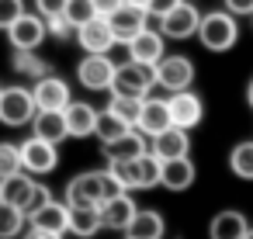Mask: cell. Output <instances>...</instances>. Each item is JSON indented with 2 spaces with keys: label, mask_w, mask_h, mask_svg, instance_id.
Here are the masks:
<instances>
[{
  "label": "cell",
  "mask_w": 253,
  "mask_h": 239,
  "mask_svg": "<svg viewBox=\"0 0 253 239\" xmlns=\"http://www.w3.org/2000/svg\"><path fill=\"white\" fill-rule=\"evenodd\" d=\"M25 239H63V232H49V229L28 225V236H25Z\"/></svg>",
  "instance_id": "obj_41"
},
{
  "label": "cell",
  "mask_w": 253,
  "mask_h": 239,
  "mask_svg": "<svg viewBox=\"0 0 253 239\" xmlns=\"http://www.w3.org/2000/svg\"><path fill=\"white\" fill-rule=\"evenodd\" d=\"M25 14V0H0V28H11L18 18Z\"/></svg>",
  "instance_id": "obj_35"
},
{
  "label": "cell",
  "mask_w": 253,
  "mask_h": 239,
  "mask_svg": "<svg viewBox=\"0 0 253 239\" xmlns=\"http://www.w3.org/2000/svg\"><path fill=\"white\" fill-rule=\"evenodd\" d=\"M97 229H101L97 204H70V232L73 236H94Z\"/></svg>",
  "instance_id": "obj_25"
},
{
  "label": "cell",
  "mask_w": 253,
  "mask_h": 239,
  "mask_svg": "<svg viewBox=\"0 0 253 239\" xmlns=\"http://www.w3.org/2000/svg\"><path fill=\"white\" fill-rule=\"evenodd\" d=\"M173 121H170V104L167 101H160V97H149V101H142V111H139V121H135V132H142V135H160L163 128H170Z\"/></svg>",
  "instance_id": "obj_17"
},
{
  "label": "cell",
  "mask_w": 253,
  "mask_h": 239,
  "mask_svg": "<svg viewBox=\"0 0 253 239\" xmlns=\"http://www.w3.org/2000/svg\"><path fill=\"white\" fill-rule=\"evenodd\" d=\"M246 101H250V108H253V83H250V90H246Z\"/></svg>",
  "instance_id": "obj_43"
},
{
  "label": "cell",
  "mask_w": 253,
  "mask_h": 239,
  "mask_svg": "<svg viewBox=\"0 0 253 239\" xmlns=\"http://www.w3.org/2000/svg\"><path fill=\"white\" fill-rule=\"evenodd\" d=\"M111 173L122 180L125 191H149L160 184V156L153 149H146L142 156L135 159H122V163H111Z\"/></svg>",
  "instance_id": "obj_2"
},
{
  "label": "cell",
  "mask_w": 253,
  "mask_h": 239,
  "mask_svg": "<svg viewBox=\"0 0 253 239\" xmlns=\"http://www.w3.org/2000/svg\"><path fill=\"white\" fill-rule=\"evenodd\" d=\"M187 149H191V142H187V128L170 125V128H163L160 135H153V153H156L160 159H177V156H187Z\"/></svg>",
  "instance_id": "obj_21"
},
{
  "label": "cell",
  "mask_w": 253,
  "mask_h": 239,
  "mask_svg": "<svg viewBox=\"0 0 253 239\" xmlns=\"http://www.w3.org/2000/svg\"><path fill=\"white\" fill-rule=\"evenodd\" d=\"M167 104H170V121L177 128H194L205 118V104L194 90H173V97Z\"/></svg>",
  "instance_id": "obj_11"
},
{
  "label": "cell",
  "mask_w": 253,
  "mask_h": 239,
  "mask_svg": "<svg viewBox=\"0 0 253 239\" xmlns=\"http://www.w3.org/2000/svg\"><path fill=\"white\" fill-rule=\"evenodd\" d=\"M63 118H66V128H70V139H87V135H94L97 111H94L87 101H70V104L63 108Z\"/></svg>",
  "instance_id": "obj_18"
},
{
  "label": "cell",
  "mask_w": 253,
  "mask_h": 239,
  "mask_svg": "<svg viewBox=\"0 0 253 239\" xmlns=\"http://www.w3.org/2000/svg\"><path fill=\"white\" fill-rule=\"evenodd\" d=\"M146 153V139H142V132H125V135H118L115 142H104V156H108V163H122V159H135V156H142Z\"/></svg>",
  "instance_id": "obj_23"
},
{
  "label": "cell",
  "mask_w": 253,
  "mask_h": 239,
  "mask_svg": "<svg viewBox=\"0 0 253 239\" xmlns=\"http://www.w3.org/2000/svg\"><path fill=\"white\" fill-rule=\"evenodd\" d=\"M243 239H253V229H246V236H243Z\"/></svg>",
  "instance_id": "obj_45"
},
{
  "label": "cell",
  "mask_w": 253,
  "mask_h": 239,
  "mask_svg": "<svg viewBox=\"0 0 253 239\" xmlns=\"http://www.w3.org/2000/svg\"><path fill=\"white\" fill-rule=\"evenodd\" d=\"M153 87H156V66L139 63V59H128V63L115 66L111 94H135V97H146Z\"/></svg>",
  "instance_id": "obj_4"
},
{
  "label": "cell",
  "mask_w": 253,
  "mask_h": 239,
  "mask_svg": "<svg viewBox=\"0 0 253 239\" xmlns=\"http://www.w3.org/2000/svg\"><path fill=\"white\" fill-rule=\"evenodd\" d=\"M198 25H201V14L187 4V0H180V4H177L170 14L160 18L163 39H191V35H198Z\"/></svg>",
  "instance_id": "obj_10"
},
{
  "label": "cell",
  "mask_w": 253,
  "mask_h": 239,
  "mask_svg": "<svg viewBox=\"0 0 253 239\" xmlns=\"http://www.w3.org/2000/svg\"><path fill=\"white\" fill-rule=\"evenodd\" d=\"M125 132H132V125H128V121H122L115 111H101V115H97L94 135H97L101 142H115V139H118V135H125Z\"/></svg>",
  "instance_id": "obj_30"
},
{
  "label": "cell",
  "mask_w": 253,
  "mask_h": 239,
  "mask_svg": "<svg viewBox=\"0 0 253 239\" xmlns=\"http://www.w3.org/2000/svg\"><path fill=\"white\" fill-rule=\"evenodd\" d=\"M108 111H115L122 121H128V125L135 128V121H139V111H142V97H135V94H111V101H108Z\"/></svg>",
  "instance_id": "obj_29"
},
{
  "label": "cell",
  "mask_w": 253,
  "mask_h": 239,
  "mask_svg": "<svg viewBox=\"0 0 253 239\" xmlns=\"http://www.w3.org/2000/svg\"><path fill=\"white\" fill-rule=\"evenodd\" d=\"M35 11H39L42 18L63 14V11H66V0H35Z\"/></svg>",
  "instance_id": "obj_39"
},
{
  "label": "cell",
  "mask_w": 253,
  "mask_h": 239,
  "mask_svg": "<svg viewBox=\"0 0 253 239\" xmlns=\"http://www.w3.org/2000/svg\"><path fill=\"white\" fill-rule=\"evenodd\" d=\"M7 39L14 49H39L45 42V18L42 14H21L11 28H7Z\"/></svg>",
  "instance_id": "obj_12"
},
{
  "label": "cell",
  "mask_w": 253,
  "mask_h": 239,
  "mask_svg": "<svg viewBox=\"0 0 253 239\" xmlns=\"http://www.w3.org/2000/svg\"><path fill=\"white\" fill-rule=\"evenodd\" d=\"M45 32H52L56 39H70V35H77V28L70 25L66 14H52V18H45Z\"/></svg>",
  "instance_id": "obj_37"
},
{
  "label": "cell",
  "mask_w": 253,
  "mask_h": 239,
  "mask_svg": "<svg viewBox=\"0 0 253 239\" xmlns=\"http://www.w3.org/2000/svg\"><path fill=\"white\" fill-rule=\"evenodd\" d=\"M128 4H139V7H146V4H149V0H128Z\"/></svg>",
  "instance_id": "obj_44"
},
{
  "label": "cell",
  "mask_w": 253,
  "mask_h": 239,
  "mask_svg": "<svg viewBox=\"0 0 253 239\" xmlns=\"http://www.w3.org/2000/svg\"><path fill=\"white\" fill-rule=\"evenodd\" d=\"M191 80H194V66H191L187 56H163L156 63V83L163 90H170V94L173 90H187Z\"/></svg>",
  "instance_id": "obj_9"
},
{
  "label": "cell",
  "mask_w": 253,
  "mask_h": 239,
  "mask_svg": "<svg viewBox=\"0 0 253 239\" xmlns=\"http://www.w3.org/2000/svg\"><path fill=\"white\" fill-rule=\"evenodd\" d=\"M229 14H253V0H225Z\"/></svg>",
  "instance_id": "obj_40"
},
{
  "label": "cell",
  "mask_w": 253,
  "mask_h": 239,
  "mask_svg": "<svg viewBox=\"0 0 253 239\" xmlns=\"http://www.w3.org/2000/svg\"><path fill=\"white\" fill-rule=\"evenodd\" d=\"M25 225H28L25 211H21L18 204H11V201L0 198V239H14V236H21Z\"/></svg>",
  "instance_id": "obj_28"
},
{
  "label": "cell",
  "mask_w": 253,
  "mask_h": 239,
  "mask_svg": "<svg viewBox=\"0 0 253 239\" xmlns=\"http://www.w3.org/2000/svg\"><path fill=\"white\" fill-rule=\"evenodd\" d=\"M125 187H122V180L111 173V166L108 170H90V173H80V177H73L70 180V187H66V204H101V201H108V198H115V194H122Z\"/></svg>",
  "instance_id": "obj_1"
},
{
  "label": "cell",
  "mask_w": 253,
  "mask_h": 239,
  "mask_svg": "<svg viewBox=\"0 0 253 239\" xmlns=\"http://www.w3.org/2000/svg\"><path fill=\"white\" fill-rule=\"evenodd\" d=\"M73 39H77V42L84 45V52H108V49H111V45L118 42L104 14H94V18H90L87 25H80Z\"/></svg>",
  "instance_id": "obj_13"
},
{
  "label": "cell",
  "mask_w": 253,
  "mask_h": 239,
  "mask_svg": "<svg viewBox=\"0 0 253 239\" xmlns=\"http://www.w3.org/2000/svg\"><path fill=\"white\" fill-rule=\"evenodd\" d=\"M198 39H201V45H205L208 52H229V49L236 45V39H239V25H236L232 14L211 11V14H205L201 25H198Z\"/></svg>",
  "instance_id": "obj_3"
},
{
  "label": "cell",
  "mask_w": 253,
  "mask_h": 239,
  "mask_svg": "<svg viewBox=\"0 0 253 239\" xmlns=\"http://www.w3.org/2000/svg\"><path fill=\"white\" fill-rule=\"evenodd\" d=\"M39 104H35V94L25 90V87H4L0 90V121L11 125V128H21L35 118Z\"/></svg>",
  "instance_id": "obj_5"
},
{
  "label": "cell",
  "mask_w": 253,
  "mask_h": 239,
  "mask_svg": "<svg viewBox=\"0 0 253 239\" xmlns=\"http://www.w3.org/2000/svg\"><path fill=\"white\" fill-rule=\"evenodd\" d=\"M104 18H108V25H111V32H115V39H118V42H132V39L146 28V21H149L146 7L128 4V0H122V4H118L115 11H108Z\"/></svg>",
  "instance_id": "obj_6"
},
{
  "label": "cell",
  "mask_w": 253,
  "mask_h": 239,
  "mask_svg": "<svg viewBox=\"0 0 253 239\" xmlns=\"http://www.w3.org/2000/svg\"><path fill=\"white\" fill-rule=\"evenodd\" d=\"M21 146L14 142H0V180H7L14 173H21Z\"/></svg>",
  "instance_id": "obj_33"
},
{
  "label": "cell",
  "mask_w": 253,
  "mask_h": 239,
  "mask_svg": "<svg viewBox=\"0 0 253 239\" xmlns=\"http://www.w3.org/2000/svg\"><path fill=\"white\" fill-rule=\"evenodd\" d=\"M128 45V59H139V63H149V66H156L167 52H163V32H153L149 25L132 39V42H125Z\"/></svg>",
  "instance_id": "obj_16"
},
{
  "label": "cell",
  "mask_w": 253,
  "mask_h": 239,
  "mask_svg": "<svg viewBox=\"0 0 253 239\" xmlns=\"http://www.w3.org/2000/svg\"><path fill=\"white\" fill-rule=\"evenodd\" d=\"M118 4H122V0H94V7H97L101 14H108V11H115Z\"/></svg>",
  "instance_id": "obj_42"
},
{
  "label": "cell",
  "mask_w": 253,
  "mask_h": 239,
  "mask_svg": "<svg viewBox=\"0 0 253 239\" xmlns=\"http://www.w3.org/2000/svg\"><path fill=\"white\" fill-rule=\"evenodd\" d=\"M28 225H39V229H49V232H70V204L63 201H49L42 204L35 215H28Z\"/></svg>",
  "instance_id": "obj_22"
},
{
  "label": "cell",
  "mask_w": 253,
  "mask_h": 239,
  "mask_svg": "<svg viewBox=\"0 0 253 239\" xmlns=\"http://www.w3.org/2000/svg\"><path fill=\"white\" fill-rule=\"evenodd\" d=\"M160 184L167 191H187L194 184V163L187 156L177 159H160Z\"/></svg>",
  "instance_id": "obj_19"
},
{
  "label": "cell",
  "mask_w": 253,
  "mask_h": 239,
  "mask_svg": "<svg viewBox=\"0 0 253 239\" xmlns=\"http://www.w3.org/2000/svg\"><path fill=\"white\" fill-rule=\"evenodd\" d=\"M49 201H52V194H49V187H42V184H35V187H32V194H28V201H25V208H21V211H25V218H28V215H35V211H39L42 204H49Z\"/></svg>",
  "instance_id": "obj_36"
},
{
  "label": "cell",
  "mask_w": 253,
  "mask_h": 239,
  "mask_svg": "<svg viewBox=\"0 0 253 239\" xmlns=\"http://www.w3.org/2000/svg\"><path fill=\"white\" fill-rule=\"evenodd\" d=\"M32 94H35V104H39V111H63V108L70 104V87H66V80H59V77H49V73L35 80Z\"/></svg>",
  "instance_id": "obj_14"
},
{
  "label": "cell",
  "mask_w": 253,
  "mask_h": 239,
  "mask_svg": "<svg viewBox=\"0 0 253 239\" xmlns=\"http://www.w3.org/2000/svg\"><path fill=\"white\" fill-rule=\"evenodd\" d=\"M97 208H101V229H122V232H125V225L132 222V215L139 211L135 201L128 198V191H122V194L101 201Z\"/></svg>",
  "instance_id": "obj_15"
},
{
  "label": "cell",
  "mask_w": 253,
  "mask_h": 239,
  "mask_svg": "<svg viewBox=\"0 0 253 239\" xmlns=\"http://www.w3.org/2000/svg\"><path fill=\"white\" fill-rule=\"evenodd\" d=\"M66 18H70V25L73 28H80V25H87L94 14H101L97 7H94V0H66V11H63Z\"/></svg>",
  "instance_id": "obj_34"
},
{
  "label": "cell",
  "mask_w": 253,
  "mask_h": 239,
  "mask_svg": "<svg viewBox=\"0 0 253 239\" xmlns=\"http://www.w3.org/2000/svg\"><path fill=\"white\" fill-rule=\"evenodd\" d=\"M32 135H39V139H45V142H63V139H70V128H66V118H63V111H35V118H32Z\"/></svg>",
  "instance_id": "obj_20"
},
{
  "label": "cell",
  "mask_w": 253,
  "mask_h": 239,
  "mask_svg": "<svg viewBox=\"0 0 253 239\" xmlns=\"http://www.w3.org/2000/svg\"><path fill=\"white\" fill-rule=\"evenodd\" d=\"M32 187H35L32 173H28V170H21V173L7 177V180H0V198L11 201V204H18V208H25V201H28Z\"/></svg>",
  "instance_id": "obj_27"
},
{
  "label": "cell",
  "mask_w": 253,
  "mask_h": 239,
  "mask_svg": "<svg viewBox=\"0 0 253 239\" xmlns=\"http://www.w3.org/2000/svg\"><path fill=\"white\" fill-rule=\"evenodd\" d=\"M56 163H59V146H56V142H45V139H39V135H32V139L21 142V166H25L32 177H35V173H52Z\"/></svg>",
  "instance_id": "obj_7"
},
{
  "label": "cell",
  "mask_w": 253,
  "mask_h": 239,
  "mask_svg": "<svg viewBox=\"0 0 253 239\" xmlns=\"http://www.w3.org/2000/svg\"><path fill=\"white\" fill-rule=\"evenodd\" d=\"M14 70L25 73V77H35V80H39V77H45L49 66L35 56V49H14Z\"/></svg>",
  "instance_id": "obj_32"
},
{
  "label": "cell",
  "mask_w": 253,
  "mask_h": 239,
  "mask_svg": "<svg viewBox=\"0 0 253 239\" xmlns=\"http://www.w3.org/2000/svg\"><path fill=\"white\" fill-rule=\"evenodd\" d=\"M77 80H80L87 90H111L115 63L108 59V52H87L84 63L77 66Z\"/></svg>",
  "instance_id": "obj_8"
},
{
  "label": "cell",
  "mask_w": 253,
  "mask_h": 239,
  "mask_svg": "<svg viewBox=\"0 0 253 239\" xmlns=\"http://www.w3.org/2000/svg\"><path fill=\"white\" fill-rule=\"evenodd\" d=\"M246 218L239 215V211H218L215 218H211V229H208V236L211 239H243L246 236Z\"/></svg>",
  "instance_id": "obj_26"
},
{
  "label": "cell",
  "mask_w": 253,
  "mask_h": 239,
  "mask_svg": "<svg viewBox=\"0 0 253 239\" xmlns=\"http://www.w3.org/2000/svg\"><path fill=\"white\" fill-rule=\"evenodd\" d=\"M125 236L128 239H160L163 236V215L160 211H135L132 222L125 225Z\"/></svg>",
  "instance_id": "obj_24"
},
{
  "label": "cell",
  "mask_w": 253,
  "mask_h": 239,
  "mask_svg": "<svg viewBox=\"0 0 253 239\" xmlns=\"http://www.w3.org/2000/svg\"><path fill=\"white\" fill-rule=\"evenodd\" d=\"M229 166H232L236 177L253 180V139H250V142H239V146L229 153Z\"/></svg>",
  "instance_id": "obj_31"
},
{
  "label": "cell",
  "mask_w": 253,
  "mask_h": 239,
  "mask_svg": "<svg viewBox=\"0 0 253 239\" xmlns=\"http://www.w3.org/2000/svg\"><path fill=\"white\" fill-rule=\"evenodd\" d=\"M125 239H128V236H125Z\"/></svg>",
  "instance_id": "obj_46"
},
{
  "label": "cell",
  "mask_w": 253,
  "mask_h": 239,
  "mask_svg": "<svg viewBox=\"0 0 253 239\" xmlns=\"http://www.w3.org/2000/svg\"><path fill=\"white\" fill-rule=\"evenodd\" d=\"M177 4H180V0H149V4H146V14L160 21V18H163V14H170Z\"/></svg>",
  "instance_id": "obj_38"
},
{
  "label": "cell",
  "mask_w": 253,
  "mask_h": 239,
  "mask_svg": "<svg viewBox=\"0 0 253 239\" xmlns=\"http://www.w3.org/2000/svg\"><path fill=\"white\" fill-rule=\"evenodd\" d=\"M250 18H253V14H250Z\"/></svg>",
  "instance_id": "obj_47"
}]
</instances>
